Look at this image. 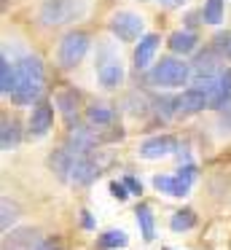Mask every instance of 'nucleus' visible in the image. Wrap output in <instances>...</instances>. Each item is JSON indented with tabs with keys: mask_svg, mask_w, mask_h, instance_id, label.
Returning <instances> with one entry per match:
<instances>
[{
	"mask_svg": "<svg viewBox=\"0 0 231 250\" xmlns=\"http://www.w3.org/2000/svg\"><path fill=\"white\" fill-rule=\"evenodd\" d=\"M43 86H46V73H43V62L35 54H24L16 60V89L11 94V103L27 108V105L41 103Z\"/></svg>",
	"mask_w": 231,
	"mask_h": 250,
	"instance_id": "1",
	"label": "nucleus"
},
{
	"mask_svg": "<svg viewBox=\"0 0 231 250\" xmlns=\"http://www.w3.org/2000/svg\"><path fill=\"white\" fill-rule=\"evenodd\" d=\"M191 78H193V70L183 57H161L148 70V81L159 89H180Z\"/></svg>",
	"mask_w": 231,
	"mask_h": 250,
	"instance_id": "2",
	"label": "nucleus"
},
{
	"mask_svg": "<svg viewBox=\"0 0 231 250\" xmlns=\"http://www.w3.org/2000/svg\"><path fill=\"white\" fill-rule=\"evenodd\" d=\"M86 14V0H43L38 19L43 27H64Z\"/></svg>",
	"mask_w": 231,
	"mask_h": 250,
	"instance_id": "3",
	"label": "nucleus"
},
{
	"mask_svg": "<svg viewBox=\"0 0 231 250\" xmlns=\"http://www.w3.org/2000/svg\"><path fill=\"white\" fill-rule=\"evenodd\" d=\"M91 46V38L86 30H70V33L62 35L59 41V49H57V62L62 70H73L75 65H81V60L86 57Z\"/></svg>",
	"mask_w": 231,
	"mask_h": 250,
	"instance_id": "4",
	"label": "nucleus"
},
{
	"mask_svg": "<svg viewBox=\"0 0 231 250\" xmlns=\"http://www.w3.org/2000/svg\"><path fill=\"white\" fill-rule=\"evenodd\" d=\"M107 27H110V33L116 35L121 43H132V41H140L143 38V17H137V14L132 11H116L110 17V22H107Z\"/></svg>",
	"mask_w": 231,
	"mask_h": 250,
	"instance_id": "5",
	"label": "nucleus"
},
{
	"mask_svg": "<svg viewBox=\"0 0 231 250\" xmlns=\"http://www.w3.org/2000/svg\"><path fill=\"white\" fill-rule=\"evenodd\" d=\"M102 143V137L91 129V124H73L67 129L64 137V148H67L73 156H86V153H94V148Z\"/></svg>",
	"mask_w": 231,
	"mask_h": 250,
	"instance_id": "6",
	"label": "nucleus"
},
{
	"mask_svg": "<svg viewBox=\"0 0 231 250\" xmlns=\"http://www.w3.org/2000/svg\"><path fill=\"white\" fill-rule=\"evenodd\" d=\"M51 126H54V105L48 100H41V103L32 105L30 121H27V135H30V140H43L51 132Z\"/></svg>",
	"mask_w": 231,
	"mask_h": 250,
	"instance_id": "7",
	"label": "nucleus"
},
{
	"mask_svg": "<svg viewBox=\"0 0 231 250\" xmlns=\"http://www.w3.org/2000/svg\"><path fill=\"white\" fill-rule=\"evenodd\" d=\"M177 151V140L172 135H153V137H145L140 143L137 153L140 159H164V156H172Z\"/></svg>",
	"mask_w": 231,
	"mask_h": 250,
	"instance_id": "8",
	"label": "nucleus"
},
{
	"mask_svg": "<svg viewBox=\"0 0 231 250\" xmlns=\"http://www.w3.org/2000/svg\"><path fill=\"white\" fill-rule=\"evenodd\" d=\"M41 231L35 226H19L5 231L3 237V250H35V245L41 242Z\"/></svg>",
	"mask_w": 231,
	"mask_h": 250,
	"instance_id": "9",
	"label": "nucleus"
},
{
	"mask_svg": "<svg viewBox=\"0 0 231 250\" xmlns=\"http://www.w3.org/2000/svg\"><path fill=\"white\" fill-rule=\"evenodd\" d=\"M102 167L94 159V153H86V156H78L73 164V172H70V183L73 186H91L97 178H100Z\"/></svg>",
	"mask_w": 231,
	"mask_h": 250,
	"instance_id": "10",
	"label": "nucleus"
},
{
	"mask_svg": "<svg viewBox=\"0 0 231 250\" xmlns=\"http://www.w3.org/2000/svg\"><path fill=\"white\" fill-rule=\"evenodd\" d=\"M204 108H210V97L204 89L191 86V89H183V94H177V113L180 116L202 113Z\"/></svg>",
	"mask_w": 231,
	"mask_h": 250,
	"instance_id": "11",
	"label": "nucleus"
},
{
	"mask_svg": "<svg viewBox=\"0 0 231 250\" xmlns=\"http://www.w3.org/2000/svg\"><path fill=\"white\" fill-rule=\"evenodd\" d=\"M207 97H210V108L212 110H223L231 105V67L215 78V83L210 86Z\"/></svg>",
	"mask_w": 231,
	"mask_h": 250,
	"instance_id": "12",
	"label": "nucleus"
},
{
	"mask_svg": "<svg viewBox=\"0 0 231 250\" xmlns=\"http://www.w3.org/2000/svg\"><path fill=\"white\" fill-rule=\"evenodd\" d=\"M97 78H100L102 89H107V92H113V89L121 86L124 81V65L118 57H113V60L107 62H100V67H97Z\"/></svg>",
	"mask_w": 231,
	"mask_h": 250,
	"instance_id": "13",
	"label": "nucleus"
},
{
	"mask_svg": "<svg viewBox=\"0 0 231 250\" xmlns=\"http://www.w3.org/2000/svg\"><path fill=\"white\" fill-rule=\"evenodd\" d=\"M156 49H159V35L148 33L140 38V43L134 46V67L137 70H150V62L156 57Z\"/></svg>",
	"mask_w": 231,
	"mask_h": 250,
	"instance_id": "14",
	"label": "nucleus"
},
{
	"mask_svg": "<svg viewBox=\"0 0 231 250\" xmlns=\"http://www.w3.org/2000/svg\"><path fill=\"white\" fill-rule=\"evenodd\" d=\"M167 46H169V51L172 54H177V57H188V54H193L196 51V46H199V35L193 33V30H175V33L167 38Z\"/></svg>",
	"mask_w": 231,
	"mask_h": 250,
	"instance_id": "15",
	"label": "nucleus"
},
{
	"mask_svg": "<svg viewBox=\"0 0 231 250\" xmlns=\"http://www.w3.org/2000/svg\"><path fill=\"white\" fill-rule=\"evenodd\" d=\"M54 103H57L59 113H62V119L67 121L70 126L78 124V105H81V94L75 92V89H62V92H57V97H54Z\"/></svg>",
	"mask_w": 231,
	"mask_h": 250,
	"instance_id": "16",
	"label": "nucleus"
},
{
	"mask_svg": "<svg viewBox=\"0 0 231 250\" xmlns=\"http://www.w3.org/2000/svg\"><path fill=\"white\" fill-rule=\"evenodd\" d=\"M153 188L161 191V194H167V196L183 199V196H188V191H191V183H186V180L177 178V175H153Z\"/></svg>",
	"mask_w": 231,
	"mask_h": 250,
	"instance_id": "17",
	"label": "nucleus"
},
{
	"mask_svg": "<svg viewBox=\"0 0 231 250\" xmlns=\"http://www.w3.org/2000/svg\"><path fill=\"white\" fill-rule=\"evenodd\" d=\"M75 159H78V156H73V153L62 146V148H57V151L48 156V167H51V172L57 175L62 183H70V172H73Z\"/></svg>",
	"mask_w": 231,
	"mask_h": 250,
	"instance_id": "18",
	"label": "nucleus"
},
{
	"mask_svg": "<svg viewBox=\"0 0 231 250\" xmlns=\"http://www.w3.org/2000/svg\"><path fill=\"white\" fill-rule=\"evenodd\" d=\"M19 143H21V126H19V121L3 116V121H0V148H3V151H14Z\"/></svg>",
	"mask_w": 231,
	"mask_h": 250,
	"instance_id": "19",
	"label": "nucleus"
},
{
	"mask_svg": "<svg viewBox=\"0 0 231 250\" xmlns=\"http://www.w3.org/2000/svg\"><path fill=\"white\" fill-rule=\"evenodd\" d=\"M134 218H137V226H140V234H143L145 242H153L156 239V218H153V210L150 205L140 202L137 210H134Z\"/></svg>",
	"mask_w": 231,
	"mask_h": 250,
	"instance_id": "20",
	"label": "nucleus"
},
{
	"mask_svg": "<svg viewBox=\"0 0 231 250\" xmlns=\"http://www.w3.org/2000/svg\"><path fill=\"white\" fill-rule=\"evenodd\" d=\"M86 121H89L91 126H110L113 121H116V110L110 108V105L105 103H91L89 108H86Z\"/></svg>",
	"mask_w": 231,
	"mask_h": 250,
	"instance_id": "21",
	"label": "nucleus"
},
{
	"mask_svg": "<svg viewBox=\"0 0 231 250\" xmlns=\"http://www.w3.org/2000/svg\"><path fill=\"white\" fill-rule=\"evenodd\" d=\"M16 89V65L8 60V57H0V94L3 97H11Z\"/></svg>",
	"mask_w": 231,
	"mask_h": 250,
	"instance_id": "22",
	"label": "nucleus"
},
{
	"mask_svg": "<svg viewBox=\"0 0 231 250\" xmlns=\"http://www.w3.org/2000/svg\"><path fill=\"white\" fill-rule=\"evenodd\" d=\"M126 245H129V237L121 229H107L97 237V248L100 250H118V248H126Z\"/></svg>",
	"mask_w": 231,
	"mask_h": 250,
	"instance_id": "23",
	"label": "nucleus"
},
{
	"mask_svg": "<svg viewBox=\"0 0 231 250\" xmlns=\"http://www.w3.org/2000/svg\"><path fill=\"white\" fill-rule=\"evenodd\" d=\"M196 212L191 210V207H183V210H175L172 212V218H169V229L172 231H191L193 226H196Z\"/></svg>",
	"mask_w": 231,
	"mask_h": 250,
	"instance_id": "24",
	"label": "nucleus"
},
{
	"mask_svg": "<svg viewBox=\"0 0 231 250\" xmlns=\"http://www.w3.org/2000/svg\"><path fill=\"white\" fill-rule=\"evenodd\" d=\"M223 8H226V0H204L202 22L210 24V27H218V24L223 22Z\"/></svg>",
	"mask_w": 231,
	"mask_h": 250,
	"instance_id": "25",
	"label": "nucleus"
},
{
	"mask_svg": "<svg viewBox=\"0 0 231 250\" xmlns=\"http://www.w3.org/2000/svg\"><path fill=\"white\" fill-rule=\"evenodd\" d=\"M0 210H3V215H0V229H3V231H11V226L19 221V205L11 202L8 196H3V199H0Z\"/></svg>",
	"mask_w": 231,
	"mask_h": 250,
	"instance_id": "26",
	"label": "nucleus"
},
{
	"mask_svg": "<svg viewBox=\"0 0 231 250\" xmlns=\"http://www.w3.org/2000/svg\"><path fill=\"white\" fill-rule=\"evenodd\" d=\"M107 188H110V196H113V199H118V202H126L129 194H132V191L126 188V183H124V180H110V183H107Z\"/></svg>",
	"mask_w": 231,
	"mask_h": 250,
	"instance_id": "27",
	"label": "nucleus"
},
{
	"mask_svg": "<svg viewBox=\"0 0 231 250\" xmlns=\"http://www.w3.org/2000/svg\"><path fill=\"white\" fill-rule=\"evenodd\" d=\"M175 175H177V178H183L186 183H191V186H193V180L199 178V167H196L193 162H186V164H180V169H177Z\"/></svg>",
	"mask_w": 231,
	"mask_h": 250,
	"instance_id": "28",
	"label": "nucleus"
},
{
	"mask_svg": "<svg viewBox=\"0 0 231 250\" xmlns=\"http://www.w3.org/2000/svg\"><path fill=\"white\" fill-rule=\"evenodd\" d=\"M212 43H215V46H218V49H220V51H223V57H226V60H229V62H231V33H220V35H218V38H215V41H212Z\"/></svg>",
	"mask_w": 231,
	"mask_h": 250,
	"instance_id": "29",
	"label": "nucleus"
},
{
	"mask_svg": "<svg viewBox=\"0 0 231 250\" xmlns=\"http://www.w3.org/2000/svg\"><path fill=\"white\" fill-rule=\"evenodd\" d=\"M218 126L223 135H231V105L223 110H218Z\"/></svg>",
	"mask_w": 231,
	"mask_h": 250,
	"instance_id": "30",
	"label": "nucleus"
},
{
	"mask_svg": "<svg viewBox=\"0 0 231 250\" xmlns=\"http://www.w3.org/2000/svg\"><path fill=\"white\" fill-rule=\"evenodd\" d=\"M35 250H62V239L59 237H43L35 245Z\"/></svg>",
	"mask_w": 231,
	"mask_h": 250,
	"instance_id": "31",
	"label": "nucleus"
},
{
	"mask_svg": "<svg viewBox=\"0 0 231 250\" xmlns=\"http://www.w3.org/2000/svg\"><path fill=\"white\" fill-rule=\"evenodd\" d=\"M124 183H126V188L132 191L134 196L143 194V180H140V178H134V175H124Z\"/></svg>",
	"mask_w": 231,
	"mask_h": 250,
	"instance_id": "32",
	"label": "nucleus"
},
{
	"mask_svg": "<svg viewBox=\"0 0 231 250\" xmlns=\"http://www.w3.org/2000/svg\"><path fill=\"white\" fill-rule=\"evenodd\" d=\"M97 223H94V215H91L89 210H81V229H86V231H91Z\"/></svg>",
	"mask_w": 231,
	"mask_h": 250,
	"instance_id": "33",
	"label": "nucleus"
},
{
	"mask_svg": "<svg viewBox=\"0 0 231 250\" xmlns=\"http://www.w3.org/2000/svg\"><path fill=\"white\" fill-rule=\"evenodd\" d=\"M199 17H202V11H199V14H188V17H186V30H193V27H196V24H199Z\"/></svg>",
	"mask_w": 231,
	"mask_h": 250,
	"instance_id": "34",
	"label": "nucleus"
},
{
	"mask_svg": "<svg viewBox=\"0 0 231 250\" xmlns=\"http://www.w3.org/2000/svg\"><path fill=\"white\" fill-rule=\"evenodd\" d=\"M159 3H164L167 8H177V6H186L188 0H159Z\"/></svg>",
	"mask_w": 231,
	"mask_h": 250,
	"instance_id": "35",
	"label": "nucleus"
},
{
	"mask_svg": "<svg viewBox=\"0 0 231 250\" xmlns=\"http://www.w3.org/2000/svg\"><path fill=\"white\" fill-rule=\"evenodd\" d=\"M164 250H175V248H164Z\"/></svg>",
	"mask_w": 231,
	"mask_h": 250,
	"instance_id": "36",
	"label": "nucleus"
}]
</instances>
